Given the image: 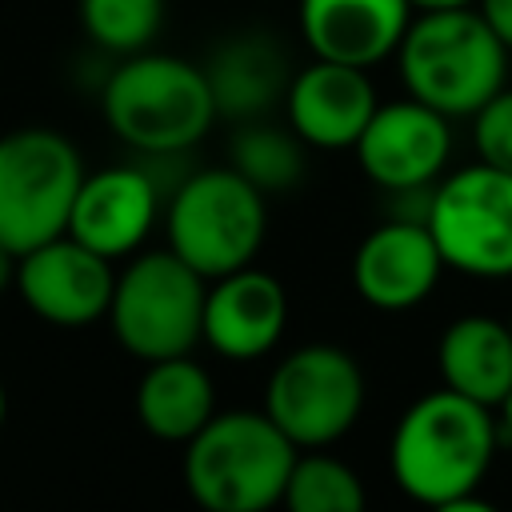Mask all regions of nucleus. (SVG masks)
<instances>
[{
    "mask_svg": "<svg viewBox=\"0 0 512 512\" xmlns=\"http://www.w3.org/2000/svg\"><path fill=\"white\" fill-rule=\"evenodd\" d=\"M496 444V412L440 384L436 392H424L416 404H408L396 420L388 468L400 492L436 508L480 488L496 460Z\"/></svg>",
    "mask_w": 512,
    "mask_h": 512,
    "instance_id": "1",
    "label": "nucleus"
},
{
    "mask_svg": "<svg viewBox=\"0 0 512 512\" xmlns=\"http://www.w3.org/2000/svg\"><path fill=\"white\" fill-rule=\"evenodd\" d=\"M108 128L148 160H172L216 124V100L200 64L168 52L120 56L100 92Z\"/></svg>",
    "mask_w": 512,
    "mask_h": 512,
    "instance_id": "2",
    "label": "nucleus"
},
{
    "mask_svg": "<svg viewBox=\"0 0 512 512\" xmlns=\"http://www.w3.org/2000/svg\"><path fill=\"white\" fill-rule=\"evenodd\" d=\"M296 456L264 408H232L184 444V484L204 512H272Z\"/></svg>",
    "mask_w": 512,
    "mask_h": 512,
    "instance_id": "3",
    "label": "nucleus"
},
{
    "mask_svg": "<svg viewBox=\"0 0 512 512\" xmlns=\"http://www.w3.org/2000/svg\"><path fill=\"white\" fill-rule=\"evenodd\" d=\"M508 48L476 8L416 12L396 60L408 96L444 112L448 120L476 116L508 76Z\"/></svg>",
    "mask_w": 512,
    "mask_h": 512,
    "instance_id": "4",
    "label": "nucleus"
},
{
    "mask_svg": "<svg viewBox=\"0 0 512 512\" xmlns=\"http://www.w3.org/2000/svg\"><path fill=\"white\" fill-rule=\"evenodd\" d=\"M168 248L204 280L248 268L268 236V196L232 164L184 176L164 208Z\"/></svg>",
    "mask_w": 512,
    "mask_h": 512,
    "instance_id": "5",
    "label": "nucleus"
},
{
    "mask_svg": "<svg viewBox=\"0 0 512 512\" xmlns=\"http://www.w3.org/2000/svg\"><path fill=\"white\" fill-rule=\"evenodd\" d=\"M204 300L208 280L172 248L136 252L116 272L108 324L140 364L188 356L204 340Z\"/></svg>",
    "mask_w": 512,
    "mask_h": 512,
    "instance_id": "6",
    "label": "nucleus"
},
{
    "mask_svg": "<svg viewBox=\"0 0 512 512\" xmlns=\"http://www.w3.org/2000/svg\"><path fill=\"white\" fill-rule=\"evenodd\" d=\"M76 144L56 128H12L0 136V244L16 256L68 232L84 184Z\"/></svg>",
    "mask_w": 512,
    "mask_h": 512,
    "instance_id": "7",
    "label": "nucleus"
},
{
    "mask_svg": "<svg viewBox=\"0 0 512 512\" xmlns=\"http://www.w3.org/2000/svg\"><path fill=\"white\" fill-rule=\"evenodd\" d=\"M424 224L452 272L476 280L512 276V172L476 160L440 176Z\"/></svg>",
    "mask_w": 512,
    "mask_h": 512,
    "instance_id": "8",
    "label": "nucleus"
},
{
    "mask_svg": "<svg viewBox=\"0 0 512 512\" xmlns=\"http://www.w3.org/2000/svg\"><path fill=\"white\" fill-rule=\"evenodd\" d=\"M364 368L340 344H300L284 352L264 388V412L300 448H328L364 412Z\"/></svg>",
    "mask_w": 512,
    "mask_h": 512,
    "instance_id": "9",
    "label": "nucleus"
},
{
    "mask_svg": "<svg viewBox=\"0 0 512 512\" xmlns=\"http://www.w3.org/2000/svg\"><path fill=\"white\" fill-rule=\"evenodd\" d=\"M360 172L388 196L428 192L452 156V120L416 96L388 100L356 140Z\"/></svg>",
    "mask_w": 512,
    "mask_h": 512,
    "instance_id": "10",
    "label": "nucleus"
},
{
    "mask_svg": "<svg viewBox=\"0 0 512 512\" xmlns=\"http://www.w3.org/2000/svg\"><path fill=\"white\" fill-rule=\"evenodd\" d=\"M16 292L44 324L88 328L96 320H108L116 268L108 256L92 252L88 244L64 232L20 256Z\"/></svg>",
    "mask_w": 512,
    "mask_h": 512,
    "instance_id": "11",
    "label": "nucleus"
},
{
    "mask_svg": "<svg viewBox=\"0 0 512 512\" xmlns=\"http://www.w3.org/2000/svg\"><path fill=\"white\" fill-rule=\"evenodd\" d=\"M444 268L448 264L428 224L416 216H392L356 244L352 288L380 312H408L436 292Z\"/></svg>",
    "mask_w": 512,
    "mask_h": 512,
    "instance_id": "12",
    "label": "nucleus"
},
{
    "mask_svg": "<svg viewBox=\"0 0 512 512\" xmlns=\"http://www.w3.org/2000/svg\"><path fill=\"white\" fill-rule=\"evenodd\" d=\"M156 216H160L156 176L144 164H112L84 176L68 216V236H76L80 244H88L108 260H124L140 252Z\"/></svg>",
    "mask_w": 512,
    "mask_h": 512,
    "instance_id": "13",
    "label": "nucleus"
},
{
    "mask_svg": "<svg viewBox=\"0 0 512 512\" xmlns=\"http://www.w3.org/2000/svg\"><path fill=\"white\" fill-rule=\"evenodd\" d=\"M376 108H380V100L368 80V68L316 60V56L308 68L292 72V84L284 92L288 128L308 148H320V152L356 148V140L368 128Z\"/></svg>",
    "mask_w": 512,
    "mask_h": 512,
    "instance_id": "14",
    "label": "nucleus"
},
{
    "mask_svg": "<svg viewBox=\"0 0 512 512\" xmlns=\"http://www.w3.org/2000/svg\"><path fill=\"white\" fill-rule=\"evenodd\" d=\"M288 328V292L272 272L236 268L208 280L204 344L224 360L268 356Z\"/></svg>",
    "mask_w": 512,
    "mask_h": 512,
    "instance_id": "15",
    "label": "nucleus"
},
{
    "mask_svg": "<svg viewBox=\"0 0 512 512\" xmlns=\"http://www.w3.org/2000/svg\"><path fill=\"white\" fill-rule=\"evenodd\" d=\"M296 16L316 60L372 68L400 48L416 8L412 0H300Z\"/></svg>",
    "mask_w": 512,
    "mask_h": 512,
    "instance_id": "16",
    "label": "nucleus"
},
{
    "mask_svg": "<svg viewBox=\"0 0 512 512\" xmlns=\"http://www.w3.org/2000/svg\"><path fill=\"white\" fill-rule=\"evenodd\" d=\"M216 112L228 120H260L272 104H284V92L292 84L288 56L280 40L264 32H236L232 40L216 44V52L204 64Z\"/></svg>",
    "mask_w": 512,
    "mask_h": 512,
    "instance_id": "17",
    "label": "nucleus"
},
{
    "mask_svg": "<svg viewBox=\"0 0 512 512\" xmlns=\"http://www.w3.org/2000/svg\"><path fill=\"white\" fill-rule=\"evenodd\" d=\"M436 368H440L444 388L496 412L512 392V328H508V320H496L488 312L456 316L440 332Z\"/></svg>",
    "mask_w": 512,
    "mask_h": 512,
    "instance_id": "18",
    "label": "nucleus"
},
{
    "mask_svg": "<svg viewBox=\"0 0 512 512\" xmlns=\"http://www.w3.org/2000/svg\"><path fill=\"white\" fill-rule=\"evenodd\" d=\"M216 416V388L200 360L168 356L144 364L136 384V420L164 444H188Z\"/></svg>",
    "mask_w": 512,
    "mask_h": 512,
    "instance_id": "19",
    "label": "nucleus"
},
{
    "mask_svg": "<svg viewBox=\"0 0 512 512\" xmlns=\"http://www.w3.org/2000/svg\"><path fill=\"white\" fill-rule=\"evenodd\" d=\"M304 148L308 144L288 124L280 128V124H268L264 116L260 120H240V128L228 140V164L248 184H256L264 196L268 192H288L304 180V168H308Z\"/></svg>",
    "mask_w": 512,
    "mask_h": 512,
    "instance_id": "20",
    "label": "nucleus"
},
{
    "mask_svg": "<svg viewBox=\"0 0 512 512\" xmlns=\"http://www.w3.org/2000/svg\"><path fill=\"white\" fill-rule=\"evenodd\" d=\"M280 508L284 512H368V492L352 464L320 448H308L292 464Z\"/></svg>",
    "mask_w": 512,
    "mask_h": 512,
    "instance_id": "21",
    "label": "nucleus"
},
{
    "mask_svg": "<svg viewBox=\"0 0 512 512\" xmlns=\"http://www.w3.org/2000/svg\"><path fill=\"white\" fill-rule=\"evenodd\" d=\"M76 16L96 48L112 56H136L156 40L164 24V0H76Z\"/></svg>",
    "mask_w": 512,
    "mask_h": 512,
    "instance_id": "22",
    "label": "nucleus"
},
{
    "mask_svg": "<svg viewBox=\"0 0 512 512\" xmlns=\"http://www.w3.org/2000/svg\"><path fill=\"white\" fill-rule=\"evenodd\" d=\"M472 148H476V160L500 172H512V88H500L472 116Z\"/></svg>",
    "mask_w": 512,
    "mask_h": 512,
    "instance_id": "23",
    "label": "nucleus"
},
{
    "mask_svg": "<svg viewBox=\"0 0 512 512\" xmlns=\"http://www.w3.org/2000/svg\"><path fill=\"white\" fill-rule=\"evenodd\" d=\"M476 12L500 36V44L512 52V0H476Z\"/></svg>",
    "mask_w": 512,
    "mask_h": 512,
    "instance_id": "24",
    "label": "nucleus"
},
{
    "mask_svg": "<svg viewBox=\"0 0 512 512\" xmlns=\"http://www.w3.org/2000/svg\"><path fill=\"white\" fill-rule=\"evenodd\" d=\"M432 512H500V508H496V504H488L484 496L468 492V496H456V500H444V504H436Z\"/></svg>",
    "mask_w": 512,
    "mask_h": 512,
    "instance_id": "25",
    "label": "nucleus"
},
{
    "mask_svg": "<svg viewBox=\"0 0 512 512\" xmlns=\"http://www.w3.org/2000/svg\"><path fill=\"white\" fill-rule=\"evenodd\" d=\"M16 264H20V256H16L8 244H0V296H4L8 288H16Z\"/></svg>",
    "mask_w": 512,
    "mask_h": 512,
    "instance_id": "26",
    "label": "nucleus"
},
{
    "mask_svg": "<svg viewBox=\"0 0 512 512\" xmlns=\"http://www.w3.org/2000/svg\"><path fill=\"white\" fill-rule=\"evenodd\" d=\"M416 12H444V8H476V0H412Z\"/></svg>",
    "mask_w": 512,
    "mask_h": 512,
    "instance_id": "27",
    "label": "nucleus"
},
{
    "mask_svg": "<svg viewBox=\"0 0 512 512\" xmlns=\"http://www.w3.org/2000/svg\"><path fill=\"white\" fill-rule=\"evenodd\" d=\"M496 420H500V432L512 440V392H508V400L496 408Z\"/></svg>",
    "mask_w": 512,
    "mask_h": 512,
    "instance_id": "28",
    "label": "nucleus"
},
{
    "mask_svg": "<svg viewBox=\"0 0 512 512\" xmlns=\"http://www.w3.org/2000/svg\"><path fill=\"white\" fill-rule=\"evenodd\" d=\"M4 416H8V392H4V384H0V428H4Z\"/></svg>",
    "mask_w": 512,
    "mask_h": 512,
    "instance_id": "29",
    "label": "nucleus"
},
{
    "mask_svg": "<svg viewBox=\"0 0 512 512\" xmlns=\"http://www.w3.org/2000/svg\"><path fill=\"white\" fill-rule=\"evenodd\" d=\"M508 328H512V312H508Z\"/></svg>",
    "mask_w": 512,
    "mask_h": 512,
    "instance_id": "30",
    "label": "nucleus"
}]
</instances>
